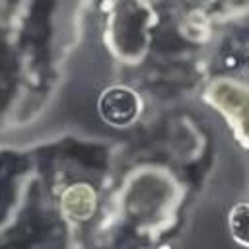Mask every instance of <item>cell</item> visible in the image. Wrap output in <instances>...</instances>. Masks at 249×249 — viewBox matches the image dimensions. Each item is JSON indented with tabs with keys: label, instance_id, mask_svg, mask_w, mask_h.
I'll return each instance as SVG.
<instances>
[{
	"label": "cell",
	"instance_id": "1",
	"mask_svg": "<svg viewBox=\"0 0 249 249\" xmlns=\"http://www.w3.org/2000/svg\"><path fill=\"white\" fill-rule=\"evenodd\" d=\"M99 111L107 123L126 124L138 111V99L126 88H111L101 95Z\"/></svg>",
	"mask_w": 249,
	"mask_h": 249
},
{
	"label": "cell",
	"instance_id": "2",
	"mask_svg": "<svg viewBox=\"0 0 249 249\" xmlns=\"http://www.w3.org/2000/svg\"><path fill=\"white\" fill-rule=\"evenodd\" d=\"M245 224H247V206L239 204L231 212V230L241 243H245Z\"/></svg>",
	"mask_w": 249,
	"mask_h": 249
}]
</instances>
